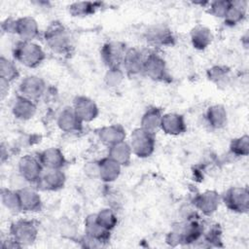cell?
Masks as SVG:
<instances>
[{
    "label": "cell",
    "instance_id": "37",
    "mask_svg": "<svg viewBox=\"0 0 249 249\" xmlns=\"http://www.w3.org/2000/svg\"><path fill=\"white\" fill-rule=\"evenodd\" d=\"M124 78V72L121 68H114L107 70L104 81L108 87H118L123 82Z\"/></svg>",
    "mask_w": 249,
    "mask_h": 249
},
{
    "label": "cell",
    "instance_id": "22",
    "mask_svg": "<svg viewBox=\"0 0 249 249\" xmlns=\"http://www.w3.org/2000/svg\"><path fill=\"white\" fill-rule=\"evenodd\" d=\"M38 159L44 169H62L66 164V159L62 151L55 147H50L43 150Z\"/></svg>",
    "mask_w": 249,
    "mask_h": 249
},
{
    "label": "cell",
    "instance_id": "30",
    "mask_svg": "<svg viewBox=\"0 0 249 249\" xmlns=\"http://www.w3.org/2000/svg\"><path fill=\"white\" fill-rule=\"evenodd\" d=\"M101 5L102 4L99 2H74L68 6V11L72 17H88L94 14Z\"/></svg>",
    "mask_w": 249,
    "mask_h": 249
},
{
    "label": "cell",
    "instance_id": "27",
    "mask_svg": "<svg viewBox=\"0 0 249 249\" xmlns=\"http://www.w3.org/2000/svg\"><path fill=\"white\" fill-rule=\"evenodd\" d=\"M162 115H163L162 109L159 107L151 106L147 108V110L142 115V118L140 121V127L150 132L156 133L160 128V122H161Z\"/></svg>",
    "mask_w": 249,
    "mask_h": 249
},
{
    "label": "cell",
    "instance_id": "21",
    "mask_svg": "<svg viewBox=\"0 0 249 249\" xmlns=\"http://www.w3.org/2000/svg\"><path fill=\"white\" fill-rule=\"evenodd\" d=\"M20 200L21 211L23 212H39L43 207V202L38 192L30 187H22L18 189Z\"/></svg>",
    "mask_w": 249,
    "mask_h": 249
},
{
    "label": "cell",
    "instance_id": "29",
    "mask_svg": "<svg viewBox=\"0 0 249 249\" xmlns=\"http://www.w3.org/2000/svg\"><path fill=\"white\" fill-rule=\"evenodd\" d=\"M108 148V157L120 163L122 166L127 165L130 162L132 151L127 142L123 141Z\"/></svg>",
    "mask_w": 249,
    "mask_h": 249
},
{
    "label": "cell",
    "instance_id": "9",
    "mask_svg": "<svg viewBox=\"0 0 249 249\" xmlns=\"http://www.w3.org/2000/svg\"><path fill=\"white\" fill-rule=\"evenodd\" d=\"M126 50L125 44L121 41L107 42L100 50L101 60L108 69L121 68Z\"/></svg>",
    "mask_w": 249,
    "mask_h": 249
},
{
    "label": "cell",
    "instance_id": "40",
    "mask_svg": "<svg viewBox=\"0 0 249 249\" xmlns=\"http://www.w3.org/2000/svg\"><path fill=\"white\" fill-rule=\"evenodd\" d=\"M15 26H16V18H6L1 24V27L4 30V32L9 34L15 33Z\"/></svg>",
    "mask_w": 249,
    "mask_h": 249
},
{
    "label": "cell",
    "instance_id": "2",
    "mask_svg": "<svg viewBox=\"0 0 249 249\" xmlns=\"http://www.w3.org/2000/svg\"><path fill=\"white\" fill-rule=\"evenodd\" d=\"M202 235V225L196 220L190 219L174 226L166 235V242L171 246L191 244L197 241Z\"/></svg>",
    "mask_w": 249,
    "mask_h": 249
},
{
    "label": "cell",
    "instance_id": "28",
    "mask_svg": "<svg viewBox=\"0 0 249 249\" xmlns=\"http://www.w3.org/2000/svg\"><path fill=\"white\" fill-rule=\"evenodd\" d=\"M247 5L248 2L244 0L231 1V7L226 17L224 18L225 24L229 26H234L243 21L247 13Z\"/></svg>",
    "mask_w": 249,
    "mask_h": 249
},
{
    "label": "cell",
    "instance_id": "31",
    "mask_svg": "<svg viewBox=\"0 0 249 249\" xmlns=\"http://www.w3.org/2000/svg\"><path fill=\"white\" fill-rule=\"evenodd\" d=\"M18 77L19 71L16 63L13 60L6 58L2 55L0 57V79L11 84Z\"/></svg>",
    "mask_w": 249,
    "mask_h": 249
},
{
    "label": "cell",
    "instance_id": "11",
    "mask_svg": "<svg viewBox=\"0 0 249 249\" xmlns=\"http://www.w3.org/2000/svg\"><path fill=\"white\" fill-rule=\"evenodd\" d=\"M148 44L154 47H170L175 44V37L172 30L164 24H155L148 27L144 34Z\"/></svg>",
    "mask_w": 249,
    "mask_h": 249
},
{
    "label": "cell",
    "instance_id": "8",
    "mask_svg": "<svg viewBox=\"0 0 249 249\" xmlns=\"http://www.w3.org/2000/svg\"><path fill=\"white\" fill-rule=\"evenodd\" d=\"M18 172L24 182L30 185H37L44 172V167L38 157L36 158L32 155H25L18 160Z\"/></svg>",
    "mask_w": 249,
    "mask_h": 249
},
{
    "label": "cell",
    "instance_id": "39",
    "mask_svg": "<svg viewBox=\"0 0 249 249\" xmlns=\"http://www.w3.org/2000/svg\"><path fill=\"white\" fill-rule=\"evenodd\" d=\"M85 173L89 177L98 178L99 177V164H98V160L89 161L85 165Z\"/></svg>",
    "mask_w": 249,
    "mask_h": 249
},
{
    "label": "cell",
    "instance_id": "24",
    "mask_svg": "<svg viewBox=\"0 0 249 249\" xmlns=\"http://www.w3.org/2000/svg\"><path fill=\"white\" fill-rule=\"evenodd\" d=\"M99 164V179L105 183L116 181L122 170V165L109 158L108 156L98 160Z\"/></svg>",
    "mask_w": 249,
    "mask_h": 249
},
{
    "label": "cell",
    "instance_id": "25",
    "mask_svg": "<svg viewBox=\"0 0 249 249\" xmlns=\"http://www.w3.org/2000/svg\"><path fill=\"white\" fill-rule=\"evenodd\" d=\"M190 40L195 49L203 51L212 43L213 34L208 27L198 24L192 28L190 32Z\"/></svg>",
    "mask_w": 249,
    "mask_h": 249
},
{
    "label": "cell",
    "instance_id": "26",
    "mask_svg": "<svg viewBox=\"0 0 249 249\" xmlns=\"http://www.w3.org/2000/svg\"><path fill=\"white\" fill-rule=\"evenodd\" d=\"M205 121L212 129H221L228 123V113L223 105L215 104L210 106L205 113Z\"/></svg>",
    "mask_w": 249,
    "mask_h": 249
},
{
    "label": "cell",
    "instance_id": "20",
    "mask_svg": "<svg viewBox=\"0 0 249 249\" xmlns=\"http://www.w3.org/2000/svg\"><path fill=\"white\" fill-rule=\"evenodd\" d=\"M145 53L136 49L129 48L126 50L122 67L124 68V72H125L128 76H136L143 71Z\"/></svg>",
    "mask_w": 249,
    "mask_h": 249
},
{
    "label": "cell",
    "instance_id": "13",
    "mask_svg": "<svg viewBox=\"0 0 249 249\" xmlns=\"http://www.w3.org/2000/svg\"><path fill=\"white\" fill-rule=\"evenodd\" d=\"M72 107L83 123L92 122L99 114V109L96 103L91 98L85 95L76 96L73 100Z\"/></svg>",
    "mask_w": 249,
    "mask_h": 249
},
{
    "label": "cell",
    "instance_id": "19",
    "mask_svg": "<svg viewBox=\"0 0 249 249\" xmlns=\"http://www.w3.org/2000/svg\"><path fill=\"white\" fill-rule=\"evenodd\" d=\"M160 129H161L165 134L171 136L183 134L187 130V124L184 116L178 113L163 114Z\"/></svg>",
    "mask_w": 249,
    "mask_h": 249
},
{
    "label": "cell",
    "instance_id": "12",
    "mask_svg": "<svg viewBox=\"0 0 249 249\" xmlns=\"http://www.w3.org/2000/svg\"><path fill=\"white\" fill-rule=\"evenodd\" d=\"M192 203L203 215L210 216L218 209L221 203V196L216 191L208 190L196 195L193 198Z\"/></svg>",
    "mask_w": 249,
    "mask_h": 249
},
{
    "label": "cell",
    "instance_id": "16",
    "mask_svg": "<svg viewBox=\"0 0 249 249\" xmlns=\"http://www.w3.org/2000/svg\"><path fill=\"white\" fill-rule=\"evenodd\" d=\"M65 182L66 176L62 169H46L36 186L43 191L56 192L64 187Z\"/></svg>",
    "mask_w": 249,
    "mask_h": 249
},
{
    "label": "cell",
    "instance_id": "18",
    "mask_svg": "<svg viewBox=\"0 0 249 249\" xmlns=\"http://www.w3.org/2000/svg\"><path fill=\"white\" fill-rule=\"evenodd\" d=\"M96 135L98 140L105 146L110 147L117 143L125 140L126 132L123 125L121 124H109L104 125L96 129Z\"/></svg>",
    "mask_w": 249,
    "mask_h": 249
},
{
    "label": "cell",
    "instance_id": "34",
    "mask_svg": "<svg viewBox=\"0 0 249 249\" xmlns=\"http://www.w3.org/2000/svg\"><path fill=\"white\" fill-rule=\"evenodd\" d=\"M230 151L236 157H246L249 154V136L244 134L231 141Z\"/></svg>",
    "mask_w": 249,
    "mask_h": 249
},
{
    "label": "cell",
    "instance_id": "41",
    "mask_svg": "<svg viewBox=\"0 0 249 249\" xmlns=\"http://www.w3.org/2000/svg\"><path fill=\"white\" fill-rule=\"evenodd\" d=\"M9 85H10V83L0 79V92H1L2 99L7 95L8 91H9Z\"/></svg>",
    "mask_w": 249,
    "mask_h": 249
},
{
    "label": "cell",
    "instance_id": "17",
    "mask_svg": "<svg viewBox=\"0 0 249 249\" xmlns=\"http://www.w3.org/2000/svg\"><path fill=\"white\" fill-rule=\"evenodd\" d=\"M85 235L99 247L110 240L111 231L101 227L96 222L95 215L90 214L85 220Z\"/></svg>",
    "mask_w": 249,
    "mask_h": 249
},
{
    "label": "cell",
    "instance_id": "32",
    "mask_svg": "<svg viewBox=\"0 0 249 249\" xmlns=\"http://www.w3.org/2000/svg\"><path fill=\"white\" fill-rule=\"evenodd\" d=\"M1 201L2 204L12 212H20V200L18 190H11L3 188L1 190Z\"/></svg>",
    "mask_w": 249,
    "mask_h": 249
},
{
    "label": "cell",
    "instance_id": "38",
    "mask_svg": "<svg viewBox=\"0 0 249 249\" xmlns=\"http://www.w3.org/2000/svg\"><path fill=\"white\" fill-rule=\"evenodd\" d=\"M204 240L209 245L213 246H220L219 242H221V231L220 229L216 227H212L205 234H204Z\"/></svg>",
    "mask_w": 249,
    "mask_h": 249
},
{
    "label": "cell",
    "instance_id": "15",
    "mask_svg": "<svg viewBox=\"0 0 249 249\" xmlns=\"http://www.w3.org/2000/svg\"><path fill=\"white\" fill-rule=\"evenodd\" d=\"M14 34H16L21 41L33 42V40H35L40 34L38 22L34 18L29 16L16 18Z\"/></svg>",
    "mask_w": 249,
    "mask_h": 249
},
{
    "label": "cell",
    "instance_id": "4",
    "mask_svg": "<svg viewBox=\"0 0 249 249\" xmlns=\"http://www.w3.org/2000/svg\"><path fill=\"white\" fill-rule=\"evenodd\" d=\"M129 146L132 154L140 159H146L153 155L156 148V133L142 127L135 128L129 138Z\"/></svg>",
    "mask_w": 249,
    "mask_h": 249
},
{
    "label": "cell",
    "instance_id": "36",
    "mask_svg": "<svg viewBox=\"0 0 249 249\" xmlns=\"http://www.w3.org/2000/svg\"><path fill=\"white\" fill-rule=\"evenodd\" d=\"M229 68L226 66H213L207 70V77L210 81L220 84L229 77Z\"/></svg>",
    "mask_w": 249,
    "mask_h": 249
},
{
    "label": "cell",
    "instance_id": "33",
    "mask_svg": "<svg viewBox=\"0 0 249 249\" xmlns=\"http://www.w3.org/2000/svg\"><path fill=\"white\" fill-rule=\"evenodd\" d=\"M94 215L96 222L107 231H112L118 224V217L110 208H103Z\"/></svg>",
    "mask_w": 249,
    "mask_h": 249
},
{
    "label": "cell",
    "instance_id": "1",
    "mask_svg": "<svg viewBox=\"0 0 249 249\" xmlns=\"http://www.w3.org/2000/svg\"><path fill=\"white\" fill-rule=\"evenodd\" d=\"M48 48L59 55H69L73 51V42L69 30L60 21L51 22L44 32Z\"/></svg>",
    "mask_w": 249,
    "mask_h": 249
},
{
    "label": "cell",
    "instance_id": "3",
    "mask_svg": "<svg viewBox=\"0 0 249 249\" xmlns=\"http://www.w3.org/2000/svg\"><path fill=\"white\" fill-rule=\"evenodd\" d=\"M13 56L16 61L25 67L36 68L43 63L46 53L41 46L34 42L21 41L16 42L13 48Z\"/></svg>",
    "mask_w": 249,
    "mask_h": 249
},
{
    "label": "cell",
    "instance_id": "10",
    "mask_svg": "<svg viewBox=\"0 0 249 249\" xmlns=\"http://www.w3.org/2000/svg\"><path fill=\"white\" fill-rule=\"evenodd\" d=\"M47 84L39 76L29 75L24 77L18 85V94L37 103L46 93Z\"/></svg>",
    "mask_w": 249,
    "mask_h": 249
},
{
    "label": "cell",
    "instance_id": "35",
    "mask_svg": "<svg viewBox=\"0 0 249 249\" xmlns=\"http://www.w3.org/2000/svg\"><path fill=\"white\" fill-rule=\"evenodd\" d=\"M231 7V1L229 0H216L210 3L209 13L219 18H223L226 17L229 9Z\"/></svg>",
    "mask_w": 249,
    "mask_h": 249
},
{
    "label": "cell",
    "instance_id": "23",
    "mask_svg": "<svg viewBox=\"0 0 249 249\" xmlns=\"http://www.w3.org/2000/svg\"><path fill=\"white\" fill-rule=\"evenodd\" d=\"M36 112V102L19 94L17 95L12 105V114L16 119L20 121H28L34 117Z\"/></svg>",
    "mask_w": 249,
    "mask_h": 249
},
{
    "label": "cell",
    "instance_id": "6",
    "mask_svg": "<svg viewBox=\"0 0 249 249\" xmlns=\"http://www.w3.org/2000/svg\"><path fill=\"white\" fill-rule=\"evenodd\" d=\"M10 235L20 247L29 246L33 244L38 237V228L34 222L20 219L11 224Z\"/></svg>",
    "mask_w": 249,
    "mask_h": 249
},
{
    "label": "cell",
    "instance_id": "7",
    "mask_svg": "<svg viewBox=\"0 0 249 249\" xmlns=\"http://www.w3.org/2000/svg\"><path fill=\"white\" fill-rule=\"evenodd\" d=\"M142 73L155 82H164L168 78L164 58L155 52L145 53Z\"/></svg>",
    "mask_w": 249,
    "mask_h": 249
},
{
    "label": "cell",
    "instance_id": "14",
    "mask_svg": "<svg viewBox=\"0 0 249 249\" xmlns=\"http://www.w3.org/2000/svg\"><path fill=\"white\" fill-rule=\"evenodd\" d=\"M83 122L76 115L73 107H64L56 118L58 128L65 133H79L83 129Z\"/></svg>",
    "mask_w": 249,
    "mask_h": 249
},
{
    "label": "cell",
    "instance_id": "5",
    "mask_svg": "<svg viewBox=\"0 0 249 249\" xmlns=\"http://www.w3.org/2000/svg\"><path fill=\"white\" fill-rule=\"evenodd\" d=\"M226 207L235 213L243 214L249 210V191L247 187H231L221 196Z\"/></svg>",
    "mask_w": 249,
    "mask_h": 249
}]
</instances>
